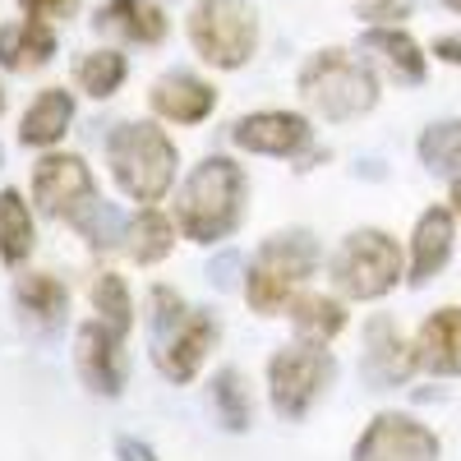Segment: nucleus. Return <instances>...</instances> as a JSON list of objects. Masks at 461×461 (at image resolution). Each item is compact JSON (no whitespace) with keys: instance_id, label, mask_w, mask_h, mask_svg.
Masks as SVG:
<instances>
[{"instance_id":"a211bd4d","label":"nucleus","mask_w":461,"mask_h":461,"mask_svg":"<svg viewBox=\"0 0 461 461\" xmlns=\"http://www.w3.org/2000/svg\"><path fill=\"white\" fill-rule=\"evenodd\" d=\"M74 121V97L65 88H47V93H37V102L23 111V121H19V143L28 148H51Z\"/></svg>"},{"instance_id":"423d86ee","label":"nucleus","mask_w":461,"mask_h":461,"mask_svg":"<svg viewBox=\"0 0 461 461\" xmlns=\"http://www.w3.org/2000/svg\"><path fill=\"white\" fill-rule=\"evenodd\" d=\"M402 277V249L388 230H356L332 258V282L351 300H378Z\"/></svg>"},{"instance_id":"39448f33","label":"nucleus","mask_w":461,"mask_h":461,"mask_svg":"<svg viewBox=\"0 0 461 461\" xmlns=\"http://www.w3.org/2000/svg\"><path fill=\"white\" fill-rule=\"evenodd\" d=\"M189 42L217 69H240L258 47V19L245 0H199L189 14Z\"/></svg>"},{"instance_id":"6e6552de","label":"nucleus","mask_w":461,"mask_h":461,"mask_svg":"<svg viewBox=\"0 0 461 461\" xmlns=\"http://www.w3.org/2000/svg\"><path fill=\"white\" fill-rule=\"evenodd\" d=\"M32 194L42 203V212L60 217V221H74L79 212H88L97 203V180L93 171L84 167V158L74 152H51L32 167Z\"/></svg>"},{"instance_id":"dca6fc26","label":"nucleus","mask_w":461,"mask_h":461,"mask_svg":"<svg viewBox=\"0 0 461 461\" xmlns=\"http://www.w3.org/2000/svg\"><path fill=\"white\" fill-rule=\"evenodd\" d=\"M452 254V217L447 208H429L415 221V240H411V282L425 286Z\"/></svg>"},{"instance_id":"7ed1b4c3","label":"nucleus","mask_w":461,"mask_h":461,"mask_svg":"<svg viewBox=\"0 0 461 461\" xmlns=\"http://www.w3.org/2000/svg\"><path fill=\"white\" fill-rule=\"evenodd\" d=\"M300 97L323 121H356L378 102V79L346 51H319L300 69Z\"/></svg>"},{"instance_id":"c756f323","label":"nucleus","mask_w":461,"mask_h":461,"mask_svg":"<svg viewBox=\"0 0 461 461\" xmlns=\"http://www.w3.org/2000/svg\"><path fill=\"white\" fill-rule=\"evenodd\" d=\"M365 19H378V14H388V19H402L406 14V0H365L360 5Z\"/></svg>"},{"instance_id":"aec40b11","label":"nucleus","mask_w":461,"mask_h":461,"mask_svg":"<svg viewBox=\"0 0 461 461\" xmlns=\"http://www.w3.org/2000/svg\"><path fill=\"white\" fill-rule=\"evenodd\" d=\"M171 245H176V226H171V217L158 212V208H143V212L125 226V249H130L134 263H158V258L171 254Z\"/></svg>"},{"instance_id":"6ab92c4d","label":"nucleus","mask_w":461,"mask_h":461,"mask_svg":"<svg viewBox=\"0 0 461 461\" xmlns=\"http://www.w3.org/2000/svg\"><path fill=\"white\" fill-rule=\"evenodd\" d=\"M97 23L125 42H139V47H152L167 37V14L148 0H111V5L97 14Z\"/></svg>"},{"instance_id":"f3484780","label":"nucleus","mask_w":461,"mask_h":461,"mask_svg":"<svg viewBox=\"0 0 461 461\" xmlns=\"http://www.w3.org/2000/svg\"><path fill=\"white\" fill-rule=\"evenodd\" d=\"M415 356L429 374H461V310H438L425 328H420Z\"/></svg>"},{"instance_id":"2eb2a0df","label":"nucleus","mask_w":461,"mask_h":461,"mask_svg":"<svg viewBox=\"0 0 461 461\" xmlns=\"http://www.w3.org/2000/svg\"><path fill=\"white\" fill-rule=\"evenodd\" d=\"M56 56V32L47 19H23L0 32V65L14 74H32Z\"/></svg>"},{"instance_id":"473e14b6","label":"nucleus","mask_w":461,"mask_h":461,"mask_svg":"<svg viewBox=\"0 0 461 461\" xmlns=\"http://www.w3.org/2000/svg\"><path fill=\"white\" fill-rule=\"evenodd\" d=\"M452 203H456V212H461V180H456V189H452Z\"/></svg>"},{"instance_id":"5701e85b","label":"nucleus","mask_w":461,"mask_h":461,"mask_svg":"<svg viewBox=\"0 0 461 461\" xmlns=\"http://www.w3.org/2000/svg\"><path fill=\"white\" fill-rule=\"evenodd\" d=\"M420 162H425L434 176L461 180V121L429 125L425 134H420Z\"/></svg>"},{"instance_id":"cd10ccee","label":"nucleus","mask_w":461,"mask_h":461,"mask_svg":"<svg viewBox=\"0 0 461 461\" xmlns=\"http://www.w3.org/2000/svg\"><path fill=\"white\" fill-rule=\"evenodd\" d=\"M74 79H79L93 97H111L125 79V56L121 51H88L79 65H74Z\"/></svg>"},{"instance_id":"9d476101","label":"nucleus","mask_w":461,"mask_h":461,"mask_svg":"<svg viewBox=\"0 0 461 461\" xmlns=\"http://www.w3.org/2000/svg\"><path fill=\"white\" fill-rule=\"evenodd\" d=\"M74 360H79V374L93 393L115 397L125 388V356H121V332L106 328L102 319L84 323L79 337H74Z\"/></svg>"},{"instance_id":"bb28decb","label":"nucleus","mask_w":461,"mask_h":461,"mask_svg":"<svg viewBox=\"0 0 461 461\" xmlns=\"http://www.w3.org/2000/svg\"><path fill=\"white\" fill-rule=\"evenodd\" d=\"M212 402H217V411H221V425L226 429H249V383H245V374H236V369H221L217 374V383H212Z\"/></svg>"},{"instance_id":"412c9836","label":"nucleus","mask_w":461,"mask_h":461,"mask_svg":"<svg viewBox=\"0 0 461 461\" xmlns=\"http://www.w3.org/2000/svg\"><path fill=\"white\" fill-rule=\"evenodd\" d=\"M32 254V212L19 199V189H0V258L19 267Z\"/></svg>"},{"instance_id":"b1692460","label":"nucleus","mask_w":461,"mask_h":461,"mask_svg":"<svg viewBox=\"0 0 461 461\" xmlns=\"http://www.w3.org/2000/svg\"><path fill=\"white\" fill-rule=\"evenodd\" d=\"M291 323L310 341H332L346 328V314H341V304L328 300V295H300L291 304Z\"/></svg>"},{"instance_id":"c85d7f7f","label":"nucleus","mask_w":461,"mask_h":461,"mask_svg":"<svg viewBox=\"0 0 461 461\" xmlns=\"http://www.w3.org/2000/svg\"><path fill=\"white\" fill-rule=\"evenodd\" d=\"M19 5L32 14V19H47V23H60L79 10V0H19Z\"/></svg>"},{"instance_id":"9b49d317","label":"nucleus","mask_w":461,"mask_h":461,"mask_svg":"<svg viewBox=\"0 0 461 461\" xmlns=\"http://www.w3.org/2000/svg\"><path fill=\"white\" fill-rule=\"evenodd\" d=\"M230 139H236L245 152L291 158V152L310 139V125H304V115H295V111H254V115L230 125Z\"/></svg>"},{"instance_id":"f257e3e1","label":"nucleus","mask_w":461,"mask_h":461,"mask_svg":"<svg viewBox=\"0 0 461 461\" xmlns=\"http://www.w3.org/2000/svg\"><path fill=\"white\" fill-rule=\"evenodd\" d=\"M245 217V171L226 158H203L180 194V226L189 240L212 245Z\"/></svg>"},{"instance_id":"f704fd0d","label":"nucleus","mask_w":461,"mask_h":461,"mask_svg":"<svg viewBox=\"0 0 461 461\" xmlns=\"http://www.w3.org/2000/svg\"><path fill=\"white\" fill-rule=\"evenodd\" d=\"M0 111H5V93H0Z\"/></svg>"},{"instance_id":"0eeeda50","label":"nucleus","mask_w":461,"mask_h":461,"mask_svg":"<svg viewBox=\"0 0 461 461\" xmlns=\"http://www.w3.org/2000/svg\"><path fill=\"white\" fill-rule=\"evenodd\" d=\"M332 356L323 351V341H310V346H286L267 360V388H273V406L291 420H300L310 411L332 383Z\"/></svg>"},{"instance_id":"72a5a7b5","label":"nucleus","mask_w":461,"mask_h":461,"mask_svg":"<svg viewBox=\"0 0 461 461\" xmlns=\"http://www.w3.org/2000/svg\"><path fill=\"white\" fill-rule=\"evenodd\" d=\"M447 10H456V14H461V0H447Z\"/></svg>"},{"instance_id":"20e7f679","label":"nucleus","mask_w":461,"mask_h":461,"mask_svg":"<svg viewBox=\"0 0 461 461\" xmlns=\"http://www.w3.org/2000/svg\"><path fill=\"white\" fill-rule=\"evenodd\" d=\"M319 267V240L304 236V230H291V236H273L258 258L249 263V277H245V295H249V310L258 314H273L277 304L291 300V291L310 277Z\"/></svg>"},{"instance_id":"4be33fe9","label":"nucleus","mask_w":461,"mask_h":461,"mask_svg":"<svg viewBox=\"0 0 461 461\" xmlns=\"http://www.w3.org/2000/svg\"><path fill=\"white\" fill-rule=\"evenodd\" d=\"M365 47L388 60V65L397 69V79H406V84L425 79V56H420V47L411 42L402 28H369V32H365Z\"/></svg>"},{"instance_id":"393cba45","label":"nucleus","mask_w":461,"mask_h":461,"mask_svg":"<svg viewBox=\"0 0 461 461\" xmlns=\"http://www.w3.org/2000/svg\"><path fill=\"white\" fill-rule=\"evenodd\" d=\"M19 304H23L37 323H60L69 295H65V286H60L51 273H28V277L19 282Z\"/></svg>"},{"instance_id":"f03ea898","label":"nucleus","mask_w":461,"mask_h":461,"mask_svg":"<svg viewBox=\"0 0 461 461\" xmlns=\"http://www.w3.org/2000/svg\"><path fill=\"white\" fill-rule=\"evenodd\" d=\"M106 162H111V176L115 185L125 189L130 199L139 203H158L171 180H176V143L148 121H134V125H121L106 143Z\"/></svg>"},{"instance_id":"f8f14e48","label":"nucleus","mask_w":461,"mask_h":461,"mask_svg":"<svg viewBox=\"0 0 461 461\" xmlns=\"http://www.w3.org/2000/svg\"><path fill=\"white\" fill-rule=\"evenodd\" d=\"M415 365H420V356L402 341L397 323L374 319L365 328V378L374 383V388H393V383H402Z\"/></svg>"},{"instance_id":"7c9ffc66","label":"nucleus","mask_w":461,"mask_h":461,"mask_svg":"<svg viewBox=\"0 0 461 461\" xmlns=\"http://www.w3.org/2000/svg\"><path fill=\"white\" fill-rule=\"evenodd\" d=\"M434 51H438L447 65H461V37H438V42H434Z\"/></svg>"},{"instance_id":"a878e982","label":"nucleus","mask_w":461,"mask_h":461,"mask_svg":"<svg viewBox=\"0 0 461 461\" xmlns=\"http://www.w3.org/2000/svg\"><path fill=\"white\" fill-rule=\"evenodd\" d=\"M93 310L102 314L106 328H115V332L125 337L130 323H134V304H130V286H125V277L97 273V277H93Z\"/></svg>"},{"instance_id":"c9c22d12","label":"nucleus","mask_w":461,"mask_h":461,"mask_svg":"<svg viewBox=\"0 0 461 461\" xmlns=\"http://www.w3.org/2000/svg\"><path fill=\"white\" fill-rule=\"evenodd\" d=\"M0 162H5V152H0Z\"/></svg>"},{"instance_id":"4468645a","label":"nucleus","mask_w":461,"mask_h":461,"mask_svg":"<svg viewBox=\"0 0 461 461\" xmlns=\"http://www.w3.org/2000/svg\"><path fill=\"white\" fill-rule=\"evenodd\" d=\"M148 102H152V111H158V115H167V121L194 125V121H203V115H212L217 88L203 84V79H194V74H167V79L152 84V97Z\"/></svg>"},{"instance_id":"1a4fd4ad","label":"nucleus","mask_w":461,"mask_h":461,"mask_svg":"<svg viewBox=\"0 0 461 461\" xmlns=\"http://www.w3.org/2000/svg\"><path fill=\"white\" fill-rule=\"evenodd\" d=\"M351 461H438V438L411 415H378L360 434Z\"/></svg>"},{"instance_id":"2f4dec72","label":"nucleus","mask_w":461,"mask_h":461,"mask_svg":"<svg viewBox=\"0 0 461 461\" xmlns=\"http://www.w3.org/2000/svg\"><path fill=\"white\" fill-rule=\"evenodd\" d=\"M121 456H125V461H158V456H152L143 443H130V438L121 443Z\"/></svg>"},{"instance_id":"ddd939ff","label":"nucleus","mask_w":461,"mask_h":461,"mask_svg":"<svg viewBox=\"0 0 461 461\" xmlns=\"http://www.w3.org/2000/svg\"><path fill=\"white\" fill-rule=\"evenodd\" d=\"M212 341H217V323H212L208 314H189V319L176 328V337L158 351V369H162L167 378H176V383H189V378L199 374V365L208 360Z\"/></svg>"}]
</instances>
